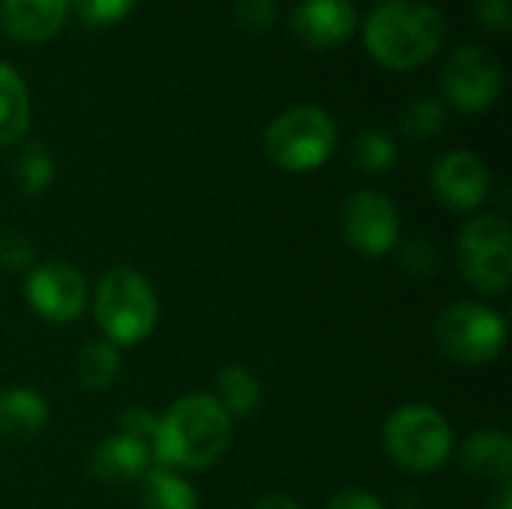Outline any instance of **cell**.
Wrapping results in <instances>:
<instances>
[{
    "label": "cell",
    "instance_id": "ac0fdd59",
    "mask_svg": "<svg viewBox=\"0 0 512 509\" xmlns=\"http://www.w3.org/2000/svg\"><path fill=\"white\" fill-rule=\"evenodd\" d=\"M138 504L141 509H198V495L177 471L150 468L138 480Z\"/></svg>",
    "mask_w": 512,
    "mask_h": 509
},
{
    "label": "cell",
    "instance_id": "7c38bea8",
    "mask_svg": "<svg viewBox=\"0 0 512 509\" xmlns=\"http://www.w3.org/2000/svg\"><path fill=\"white\" fill-rule=\"evenodd\" d=\"M69 0H0V27L9 39L48 42L66 24Z\"/></svg>",
    "mask_w": 512,
    "mask_h": 509
},
{
    "label": "cell",
    "instance_id": "f1b7e54d",
    "mask_svg": "<svg viewBox=\"0 0 512 509\" xmlns=\"http://www.w3.org/2000/svg\"><path fill=\"white\" fill-rule=\"evenodd\" d=\"M474 12H477V21L489 30H507L510 27V0H477Z\"/></svg>",
    "mask_w": 512,
    "mask_h": 509
},
{
    "label": "cell",
    "instance_id": "d4e9b609",
    "mask_svg": "<svg viewBox=\"0 0 512 509\" xmlns=\"http://www.w3.org/2000/svg\"><path fill=\"white\" fill-rule=\"evenodd\" d=\"M438 261H441L438 249H435L426 237L408 240V243L399 249V264H402V270L411 273V276H417V279L432 276V273L438 270Z\"/></svg>",
    "mask_w": 512,
    "mask_h": 509
},
{
    "label": "cell",
    "instance_id": "484cf974",
    "mask_svg": "<svg viewBox=\"0 0 512 509\" xmlns=\"http://www.w3.org/2000/svg\"><path fill=\"white\" fill-rule=\"evenodd\" d=\"M279 3L276 0H234V18L243 30L264 33L276 24Z\"/></svg>",
    "mask_w": 512,
    "mask_h": 509
},
{
    "label": "cell",
    "instance_id": "3957f363",
    "mask_svg": "<svg viewBox=\"0 0 512 509\" xmlns=\"http://www.w3.org/2000/svg\"><path fill=\"white\" fill-rule=\"evenodd\" d=\"M93 315L111 345H141L156 330L159 300L141 273L114 267L96 282Z\"/></svg>",
    "mask_w": 512,
    "mask_h": 509
},
{
    "label": "cell",
    "instance_id": "ba28073f",
    "mask_svg": "<svg viewBox=\"0 0 512 509\" xmlns=\"http://www.w3.org/2000/svg\"><path fill=\"white\" fill-rule=\"evenodd\" d=\"M501 66L495 60V54H489L486 48L477 45H462L456 48L441 72V87L444 96L450 99V105H456L459 111L477 114L495 105V99L501 96Z\"/></svg>",
    "mask_w": 512,
    "mask_h": 509
},
{
    "label": "cell",
    "instance_id": "4316f807",
    "mask_svg": "<svg viewBox=\"0 0 512 509\" xmlns=\"http://www.w3.org/2000/svg\"><path fill=\"white\" fill-rule=\"evenodd\" d=\"M0 267L3 270H24L33 267V246L18 231H0Z\"/></svg>",
    "mask_w": 512,
    "mask_h": 509
},
{
    "label": "cell",
    "instance_id": "9a60e30c",
    "mask_svg": "<svg viewBox=\"0 0 512 509\" xmlns=\"http://www.w3.org/2000/svg\"><path fill=\"white\" fill-rule=\"evenodd\" d=\"M48 423L45 399L30 387H9L0 393V435L9 441H30Z\"/></svg>",
    "mask_w": 512,
    "mask_h": 509
},
{
    "label": "cell",
    "instance_id": "7402d4cb",
    "mask_svg": "<svg viewBox=\"0 0 512 509\" xmlns=\"http://www.w3.org/2000/svg\"><path fill=\"white\" fill-rule=\"evenodd\" d=\"M354 165L366 174H384L396 165V144L384 129H363L354 138Z\"/></svg>",
    "mask_w": 512,
    "mask_h": 509
},
{
    "label": "cell",
    "instance_id": "44dd1931",
    "mask_svg": "<svg viewBox=\"0 0 512 509\" xmlns=\"http://www.w3.org/2000/svg\"><path fill=\"white\" fill-rule=\"evenodd\" d=\"M12 174H15V183L24 195H39L54 180V156L48 153L45 144H27L18 153Z\"/></svg>",
    "mask_w": 512,
    "mask_h": 509
},
{
    "label": "cell",
    "instance_id": "5bb4252c",
    "mask_svg": "<svg viewBox=\"0 0 512 509\" xmlns=\"http://www.w3.org/2000/svg\"><path fill=\"white\" fill-rule=\"evenodd\" d=\"M459 465L474 477L507 480L512 474V441L501 429H477L459 450Z\"/></svg>",
    "mask_w": 512,
    "mask_h": 509
},
{
    "label": "cell",
    "instance_id": "ffe728a7",
    "mask_svg": "<svg viewBox=\"0 0 512 509\" xmlns=\"http://www.w3.org/2000/svg\"><path fill=\"white\" fill-rule=\"evenodd\" d=\"M75 375L78 384L90 393L108 390L114 384V378L120 375V354L111 342H90L81 348L78 360H75Z\"/></svg>",
    "mask_w": 512,
    "mask_h": 509
},
{
    "label": "cell",
    "instance_id": "83f0119b",
    "mask_svg": "<svg viewBox=\"0 0 512 509\" xmlns=\"http://www.w3.org/2000/svg\"><path fill=\"white\" fill-rule=\"evenodd\" d=\"M156 426H159V420L147 408H126L120 414V420H117V432L120 435H129V438H135V441H141L147 447L156 438Z\"/></svg>",
    "mask_w": 512,
    "mask_h": 509
},
{
    "label": "cell",
    "instance_id": "6da1fadb",
    "mask_svg": "<svg viewBox=\"0 0 512 509\" xmlns=\"http://www.w3.org/2000/svg\"><path fill=\"white\" fill-rule=\"evenodd\" d=\"M231 432L234 420L225 414V408L207 393H192L177 399L165 417H159L150 453L159 468L204 471L225 456Z\"/></svg>",
    "mask_w": 512,
    "mask_h": 509
},
{
    "label": "cell",
    "instance_id": "e0dca14e",
    "mask_svg": "<svg viewBox=\"0 0 512 509\" xmlns=\"http://www.w3.org/2000/svg\"><path fill=\"white\" fill-rule=\"evenodd\" d=\"M30 126V96L24 78L0 60V147H9L27 135Z\"/></svg>",
    "mask_w": 512,
    "mask_h": 509
},
{
    "label": "cell",
    "instance_id": "5b68a950",
    "mask_svg": "<svg viewBox=\"0 0 512 509\" xmlns=\"http://www.w3.org/2000/svg\"><path fill=\"white\" fill-rule=\"evenodd\" d=\"M384 450L399 468L411 474H429L450 459L453 429L444 420V414L435 411L432 405L411 402L387 417Z\"/></svg>",
    "mask_w": 512,
    "mask_h": 509
},
{
    "label": "cell",
    "instance_id": "603a6c76",
    "mask_svg": "<svg viewBox=\"0 0 512 509\" xmlns=\"http://www.w3.org/2000/svg\"><path fill=\"white\" fill-rule=\"evenodd\" d=\"M444 120H447V114L438 99H417L408 105V111L402 117V132L414 141H426L444 129Z\"/></svg>",
    "mask_w": 512,
    "mask_h": 509
},
{
    "label": "cell",
    "instance_id": "277c9868",
    "mask_svg": "<svg viewBox=\"0 0 512 509\" xmlns=\"http://www.w3.org/2000/svg\"><path fill=\"white\" fill-rule=\"evenodd\" d=\"M339 141L336 120L318 105H294L282 111L264 132V150L282 171H315L321 168Z\"/></svg>",
    "mask_w": 512,
    "mask_h": 509
},
{
    "label": "cell",
    "instance_id": "8992f818",
    "mask_svg": "<svg viewBox=\"0 0 512 509\" xmlns=\"http://www.w3.org/2000/svg\"><path fill=\"white\" fill-rule=\"evenodd\" d=\"M435 339L444 354L462 366H486L507 345L504 318L483 303H453L435 321Z\"/></svg>",
    "mask_w": 512,
    "mask_h": 509
},
{
    "label": "cell",
    "instance_id": "52a82bcc",
    "mask_svg": "<svg viewBox=\"0 0 512 509\" xmlns=\"http://www.w3.org/2000/svg\"><path fill=\"white\" fill-rule=\"evenodd\" d=\"M339 228L345 243L366 258H381L399 243V213L381 192L360 189L348 195L339 210Z\"/></svg>",
    "mask_w": 512,
    "mask_h": 509
},
{
    "label": "cell",
    "instance_id": "9c48e42d",
    "mask_svg": "<svg viewBox=\"0 0 512 509\" xmlns=\"http://www.w3.org/2000/svg\"><path fill=\"white\" fill-rule=\"evenodd\" d=\"M24 297L48 324H72L87 306V282L69 261H45L27 270Z\"/></svg>",
    "mask_w": 512,
    "mask_h": 509
},
{
    "label": "cell",
    "instance_id": "8fae6325",
    "mask_svg": "<svg viewBox=\"0 0 512 509\" xmlns=\"http://www.w3.org/2000/svg\"><path fill=\"white\" fill-rule=\"evenodd\" d=\"M291 30L309 48H339L357 30V9L351 0H300Z\"/></svg>",
    "mask_w": 512,
    "mask_h": 509
},
{
    "label": "cell",
    "instance_id": "cb8c5ba5",
    "mask_svg": "<svg viewBox=\"0 0 512 509\" xmlns=\"http://www.w3.org/2000/svg\"><path fill=\"white\" fill-rule=\"evenodd\" d=\"M138 0H69V6H75L78 18L90 27H108L123 21Z\"/></svg>",
    "mask_w": 512,
    "mask_h": 509
},
{
    "label": "cell",
    "instance_id": "4fadbf2b",
    "mask_svg": "<svg viewBox=\"0 0 512 509\" xmlns=\"http://www.w3.org/2000/svg\"><path fill=\"white\" fill-rule=\"evenodd\" d=\"M150 462L153 453L147 444L117 432L96 444L90 456V471L105 486H126V483H138L150 471Z\"/></svg>",
    "mask_w": 512,
    "mask_h": 509
},
{
    "label": "cell",
    "instance_id": "30bf717a",
    "mask_svg": "<svg viewBox=\"0 0 512 509\" xmlns=\"http://www.w3.org/2000/svg\"><path fill=\"white\" fill-rule=\"evenodd\" d=\"M432 189L441 204L450 210L468 213L477 210L492 189V177L486 162L471 150H450L432 168Z\"/></svg>",
    "mask_w": 512,
    "mask_h": 509
},
{
    "label": "cell",
    "instance_id": "2e32d148",
    "mask_svg": "<svg viewBox=\"0 0 512 509\" xmlns=\"http://www.w3.org/2000/svg\"><path fill=\"white\" fill-rule=\"evenodd\" d=\"M462 276L483 294H504L512 279V246L459 252Z\"/></svg>",
    "mask_w": 512,
    "mask_h": 509
},
{
    "label": "cell",
    "instance_id": "d6986e66",
    "mask_svg": "<svg viewBox=\"0 0 512 509\" xmlns=\"http://www.w3.org/2000/svg\"><path fill=\"white\" fill-rule=\"evenodd\" d=\"M216 390H219V396H213V399L225 408V414L231 420L234 417H252L261 405V384L243 366L222 369L216 378Z\"/></svg>",
    "mask_w": 512,
    "mask_h": 509
},
{
    "label": "cell",
    "instance_id": "7a4b0ae2",
    "mask_svg": "<svg viewBox=\"0 0 512 509\" xmlns=\"http://www.w3.org/2000/svg\"><path fill=\"white\" fill-rule=\"evenodd\" d=\"M447 21L438 6L423 0H381L363 24L369 54L396 72L426 66L444 45Z\"/></svg>",
    "mask_w": 512,
    "mask_h": 509
},
{
    "label": "cell",
    "instance_id": "f546056e",
    "mask_svg": "<svg viewBox=\"0 0 512 509\" xmlns=\"http://www.w3.org/2000/svg\"><path fill=\"white\" fill-rule=\"evenodd\" d=\"M327 509H387L384 501L372 492H363V489H345L339 495L330 498V507Z\"/></svg>",
    "mask_w": 512,
    "mask_h": 509
},
{
    "label": "cell",
    "instance_id": "4dcf8cb0",
    "mask_svg": "<svg viewBox=\"0 0 512 509\" xmlns=\"http://www.w3.org/2000/svg\"><path fill=\"white\" fill-rule=\"evenodd\" d=\"M252 509H303V504L291 495H264Z\"/></svg>",
    "mask_w": 512,
    "mask_h": 509
},
{
    "label": "cell",
    "instance_id": "1f68e13d",
    "mask_svg": "<svg viewBox=\"0 0 512 509\" xmlns=\"http://www.w3.org/2000/svg\"><path fill=\"white\" fill-rule=\"evenodd\" d=\"M489 509H512V483H510V477H507V480H498V489L492 492V501H489Z\"/></svg>",
    "mask_w": 512,
    "mask_h": 509
}]
</instances>
